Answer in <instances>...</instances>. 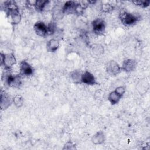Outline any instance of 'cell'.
<instances>
[{"mask_svg":"<svg viewBox=\"0 0 150 150\" xmlns=\"http://www.w3.org/2000/svg\"><path fill=\"white\" fill-rule=\"evenodd\" d=\"M5 10L8 17L11 19L12 23L18 24L21 20V15L18 8L14 1H6L4 3Z\"/></svg>","mask_w":150,"mask_h":150,"instance_id":"1","label":"cell"},{"mask_svg":"<svg viewBox=\"0 0 150 150\" xmlns=\"http://www.w3.org/2000/svg\"><path fill=\"white\" fill-rule=\"evenodd\" d=\"M83 9L84 7L80 3L73 1H67L62 8L63 13L66 14H81Z\"/></svg>","mask_w":150,"mask_h":150,"instance_id":"2","label":"cell"},{"mask_svg":"<svg viewBox=\"0 0 150 150\" xmlns=\"http://www.w3.org/2000/svg\"><path fill=\"white\" fill-rule=\"evenodd\" d=\"M54 26L52 25L49 26L46 25L43 22H37L34 25V29L35 32L39 36L45 37L49 35L52 34L54 32Z\"/></svg>","mask_w":150,"mask_h":150,"instance_id":"3","label":"cell"},{"mask_svg":"<svg viewBox=\"0 0 150 150\" xmlns=\"http://www.w3.org/2000/svg\"><path fill=\"white\" fill-rule=\"evenodd\" d=\"M120 18L122 23L125 26L132 25L136 23L139 19V18L135 15L125 11L122 12L120 14Z\"/></svg>","mask_w":150,"mask_h":150,"instance_id":"4","label":"cell"},{"mask_svg":"<svg viewBox=\"0 0 150 150\" xmlns=\"http://www.w3.org/2000/svg\"><path fill=\"white\" fill-rule=\"evenodd\" d=\"M16 63L15 56L12 53L7 54H1V65L4 66L6 69H9L14 64Z\"/></svg>","mask_w":150,"mask_h":150,"instance_id":"5","label":"cell"},{"mask_svg":"<svg viewBox=\"0 0 150 150\" xmlns=\"http://www.w3.org/2000/svg\"><path fill=\"white\" fill-rule=\"evenodd\" d=\"M93 31L97 35H102L105 31V22L100 19L97 18L94 20L92 22Z\"/></svg>","mask_w":150,"mask_h":150,"instance_id":"6","label":"cell"},{"mask_svg":"<svg viewBox=\"0 0 150 150\" xmlns=\"http://www.w3.org/2000/svg\"><path fill=\"white\" fill-rule=\"evenodd\" d=\"M6 83L9 86L13 87H19L21 84V76L19 75L12 76L8 74V76L5 77Z\"/></svg>","mask_w":150,"mask_h":150,"instance_id":"7","label":"cell"},{"mask_svg":"<svg viewBox=\"0 0 150 150\" xmlns=\"http://www.w3.org/2000/svg\"><path fill=\"white\" fill-rule=\"evenodd\" d=\"M33 73V69L30 64L25 60L22 61L20 64V74L28 76Z\"/></svg>","mask_w":150,"mask_h":150,"instance_id":"8","label":"cell"},{"mask_svg":"<svg viewBox=\"0 0 150 150\" xmlns=\"http://www.w3.org/2000/svg\"><path fill=\"white\" fill-rule=\"evenodd\" d=\"M107 71L111 76L117 75L120 71V67L118 64L115 61H110L107 66Z\"/></svg>","mask_w":150,"mask_h":150,"instance_id":"9","label":"cell"},{"mask_svg":"<svg viewBox=\"0 0 150 150\" xmlns=\"http://www.w3.org/2000/svg\"><path fill=\"white\" fill-rule=\"evenodd\" d=\"M81 81L88 85H93L96 84V80L94 76L89 71H85L81 76Z\"/></svg>","mask_w":150,"mask_h":150,"instance_id":"10","label":"cell"},{"mask_svg":"<svg viewBox=\"0 0 150 150\" xmlns=\"http://www.w3.org/2000/svg\"><path fill=\"white\" fill-rule=\"evenodd\" d=\"M136 67V62L132 59H128L123 62L122 69L125 71H131Z\"/></svg>","mask_w":150,"mask_h":150,"instance_id":"11","label":"cell"},{"mask_svg":"<svg viewBox=\"0 0 150 150\" xmlns=\"http://www.w3.org/2000/svg\"><path fill=\"white\" fill-rule=\"evenodd\" d=\"M11 100L8 96L4 92L1 91V107L2 109L7 108L11 104Z\"/></svg>","mask_w":150,"mask_h":150,"instance_id":"12","label":"cell"},{"mask_svg":"<svg viewBox=\"0 0 150 150\" xmlns=\"http://www.w3.org/2000/svg\"><path fill=\"white\" fill-rule=\"evenodd\" d=\"M122 95L120 94L119 93H118L115 90L114 91H112L110 93V94L108 96V100L112 104H115L118 103L119 100L122 97Z\"/></svg>","mask_w":150,"mask_h":150,"instance_id":"13","label":"cell"},{"mask_svg":"<svg viewBox=\"0 0 150 150\" xmlns=\"http://www.w3.org/2000/svg\"><path fill=\"white\" fill-rule=\"evenodd\" d=\"M59 46V42L56 39H50L47 43L46 47L47 50L50 52H55Z\"/></svg>","mask_w":150,"mask_h":150,"instance_id":"14","label":"cell"},{"mask_svg":"<svg viewBox=\"0 0 150 150\" xmlns=\"http://www.w3.org/2000/svg\"><path fill=\"white\" fill-rule=\"evenodd\" d=\"M49 1H36L35 7L37 11H42L44 9L46 5L48 4Z\"/></svg>","mask_w":150,"mask_h":150,"instance_id":"15","label":"cell"},{"mask_svg":"<svg viewBox=\"0 0 150 150\" xmlns=\"http://www.w3.org/2000/svg\"><path fill=\"white\" fill-rule=\"evenodd\" d=\"M93 141L95 144H101L104 142V134L102 132L97 133L93 138Z\"/></svg>","mask_w":150,"mask_h":150,"instance_id":"16","label":"cell"},{"mask_svg":"<svg viewBox=\"0 0 150 150\" xmlns=\"http://www.w3.org/2000/svg\"><path fill=\"white\" fill-rule=\"evenodd\" d=\"M13 103L17 107H21L23 104V99L21 96H16L13 98Z\"/></svg>","mask_w":150,"mask_h":150,"instance_id":"17","label":"cell"},{"mask_svg":"<svg viewBox=\"0 0 150 150\" xmlns=\"http://www.w3.org/2000/svg\"><path fill=\"white\" fill-rule=\"evenodd\" d=\"M133 2L135 4L141 6L142 7H146L149 4V1H133Z\"/></svg>","mask_w":150,"mask_h":150,"instance_id":"18","label":"cell"},{"mask_svg":"<svg viewBox=\"0 0 150 150\" xmlns=\"http://www.w3.org/2000/svg\"><path fill=\"white\" fill-rule=\"evenodd\" d=\"M80 75V73H79L77 71H74L72 74H71V77L73 79V80L75 81V82H77V80H80L81 81V76Z\"/></svg>","mask_w":150,"mask_h":150,"instance_id":"19","label":"cell"}]
</instances>
